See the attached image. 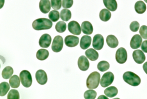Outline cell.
<instances>
[{
    "mask_svg": "<svg viewBox=\"0 0 147 99\" xmlns=\"http://www.w3.org/2000/svg\"><path fill=\"white\" fill-rule=\"evenodd\" d=\"M32 27L36 31L47 30L52 28L53 23L51 20L46 18L37 19L33 22Z\"/></svg>",
    "mask_w": 147,
    "mask_h": 99,
    "instance_id": "1",
    "label": "cell"
},
{
    "mask_svg": "<svg viewBox=\"0 0 147 99\" xmlns=\"http://www.w3.org/2000/svg\"><path fill=\"white\" fill-rule=\"evenodd\" d=\"M123 78L125 82L132 86H138L141 82V78L138 75L131 71L125 72Z\"/></svg>",
    "mask_w": 147,
    "mask_h": 99,
    "instance_id": "2",
    "label": "cell"
},
{
    "mask_svg": "<svg viewBox=\"0 0 147 99\" xmlns=\"http://www.w3.org/2000/svg\"><path fill=\"white\" fill-rule=\"evenodd\" d=\"M100 75L97 72H93L89 75L86 80V86L90 89H96L100 81Z\"/></svg>",
    "mask_w": 147,
    "mask_h": 99,
    "instance_id": "3",
    "label": "cell"
},
{
    "mask_svg": "<svg viewBox=\"0 0 147 99\" xmlns=\"http://www.w3.org/2000/svg\"><path fill=\"white\" fill-rule=\"evenodd\" d=\"M20 81L23 86L29 88L32 85V75L27 70H23L20 74Z\"/></svg>",
    "mask_w": 147,
    "mask_h": 99,
    "instance_id": "4",
    "label": "cell"
},
{
    "mask_svg": "<svg viewBox=\"0 0 147 99\" xmlns=\"http://www.w3.org/2000/svg\"><path fill=\"white\" fill-rule=\"evenodd\" d=\"M115 79V76L112 72H108L103 75L100 81V85L103 88L107 87L112 84Z\"/></svg>",
    "mask_w": 147,
    "mask_h": 99,
    "instance_id": "5",
    "label": "cell"
},
{
    "mask_svg": "<svg viewBox=\"0 0 147 99\" xmlns=\"http://www.w3.org/2000/svg\"><path fill=\"white\" fill-rule=\"evenodd\" d=\"M63 47V38L57 35L54 38L52 44V50L55 52H59L62 50Z\"/></svg>",
    "mask_w": 147,
    "mask_h": 99,
    "instance_id": "6",
    "label": "cell"
},
{
    "mask_svg": "<svg viewBox=\"0 0 147 99\" xmlns=\"http://www.w3.org/2000/svg\"><path fill=\"white\" fill-rule=\"evenodd\" d=\"M116 60L119 64H124L127 61V53L126 50L121 47L117 50L115 55Z\"/></svg>",
    "mask_w": 147,
    "mask_h": 99,
    "instance_id": "7",
    "label": "cell"
},
{
    "mask_svg": "<svg viewBox=\"0 0 147 99\" xmlns=\"http://www.w3.org/2000/svg\"><path fill=\"white\" fill-rule=\"evenodd\" d=\"M104 38L100 34H97L94 36L93 40L92 46L96 50H100L104 46Z\"/></svg>",
    "mask_w": 147,
    "mask_h": 99,
    "instance_id": "8",
    "label": "cell"
},
{
    "mask_svg": "<svg viewBox=\"0 0 147 99\" xmlns=\"http://www.w3.org/2000/svg\"><path fill=\"white\" fill-rule=\"evenodd\" d=\"M68 29L70 33L76 35H80L82 30L79 23L75 21H71L68 23Z\"/></svg>",
    "mask_w": 147,
    "mask_h": 99,
    "instance_id": "9",
    "label": "cell"
},
{
    "mask_svg": "<svg viewBox=\"0 0 147 99\" xmlns=\"http://www.w3.org/2000/svg\"><path fill=\"white\" fill-rule=\"evenodd\" d=\"M80 39L78 37L74 35H68L65 38V43L67 47H74L78 46Z\"/></svg>",
    "mask_w": 147,
    "mask_h": 99,
    "instance_id": "10",
    "label": "cell"
},
{
    "mask_svg": "<svg viewBox=\"0 0 147 99\" xmlns=\"http://www.w3.org/2000/svg\"><path fill=\"white\" fill-rule=\"evenodd\" d=\"M51 37L49 35L43 34L39 39V45L42 48H48L51 44Z\"/></svg>",
    "mask_w": 147,
    "mask_h": 99,
    "instance_id": "11",
    "label": "cell"
},
{
    "mask_svg": "<svg viewBox=\"0 0 147 99\" xmlns=\"http://www.w3.org/2000/svg\"><path fill=\"white\" fill-rule=\"evenodd\" d=\"M36 81L41 85H44L47 83L48 77L45 72L43 70H38L36 73Z\"/></svg>",
    "mask_w": 147,
    "mask_h": 99,
    "instance_id": "12",
    "label": "cell"
},
{
    "mask_svg": "<svg viewBox=\"0 0 147 99\" xmlns=\"http://www.w3.org/2000/svg\"><path fill=\"white\" fill-rule=\"evenodd\" d=\"M132 56L135 62L138 64H142L146 59L145 55L143 51L140 50H137L133 51Z\"/></svg>",
    "mask_w": 147,
    "mask_h": 99,
    "instance_id": "13",
    "label": "cell"
},
{
    "mask_svg": "<svg viewBox=\"0 0 147 99\" xmlns=\"http://www.w3.org/2000/svg\"><path fill=\"white\" fill-rule=\"evenodd\" d=\"M78 68L83 71H85L89 69L90 62L84 56H80L78 62Z\"/></svg>",
    "mask_w": 147,
    "mask_h": 99,
    "instance_id": "14",
    "label": "cell"
},
{
    "mask_svg": "<svg viewBox=\"0 0 147 99\" xmlns=\"http://www.w3.org/2000/svg\"><path fill=\"white\" fill-rule=\"evenodd\" d=\"M142 38L139 35H135L132 37L130 42V46L133 49H137L139 48L142 42Z\"/></svg>",
    "mask_w": 147,
    "mask_h": 99,
    "instance_id": "15",
    "label": "cell"
},
{
    "mask_svg": "<svg viewBox=\"0 0 147 99\" xmlns=\"http://www.w3.org/2000/svg\"><path fill=\"white\" fill-rule=\"evenodd\" d=\"M39 9L40 11L43 13H48L51 9V4L49 0H40Z\"/></svg>",
    "mask_w": 147,
    "mask_h": 99,
    "instance_id": "16",
    "label": "cell"
},
{
    "mask_svg": "<svg viewBox=\"0 0 147 99\" xmlns=\"http://www.w3.org/2000/svg\"><path fill=\"white\" fill-rule=\"evenodd\" d=\"M81 29L83 33L87 35L92 34L93 32V27L92 25L90 22L87 21H84L82 23L81 25Z\"/></svg>",
    "mask_w": 147,
    "mask_h": 99,
    "instance_id": "17",
    "label": "cell"
},
{
    "mask_svg": "<svg viewBox=\"0 0 147 99\" xmlns=\"http://www.w3.org/2000/svg\"><path fill=\"white\" fill-rule=\"evenodd\" d=\"M91 43V38L88 35H84L81 39L80 47L83 50L89 48Z\"/></svg>",
    "mask_w": 147,
    "mask_h": 99,
    "instance_id": "18",
    "label": "cell"
},
{
    "mask_svg": "<svg viewBox=\"0 0 147 99\" xmlns=\"http://www.w3.org/2000/svg\"><path fill=\"white\" fill-rule=\"evenodd\" d=\"M105 7L110 11L115 12L118 7L117 1L116 0H103Z\"/></svg>",
    "mask_w": 147,
    "mask_h": 99,
    "instance_id": "19",
    "label": "cell"
},
{
    "mask_svg": "<svg viewBox=\"0 0 147 99\" xmlns=\"http://www.w3.org/2000/svg\"><path fill=\"white\" fill-rule=\"evenodd\" d=\"M106 42L107 45L112 48H115L118 47L119 41L115 35H109L106 39Z\"/></svg>",
    "mask_w": 147,
    "mask_h": 99,
    "instance_id": "20",
    "label": "cell"
},
{
    "mask_svg": "<svg viewBox=\"0 0 147 99\" xmlns=\"http://www.w3.org/2000/svg\"><path fill=\"white\" fill-rule=\"evenodd\" d=\"M85 55L91 61H96L99 57V54L95 49L90 48L85 51Z\"/></svg>",
    "mask_w": 147,
    "mask_h": 99,
    "instance_id": "21",
    "label": "cell"
},
{
    "mask_svg": "<svg viewBox=\"0 0 147 99\" xmlns=\"http://www.w3.org/2000/svg\"><path fill=\"white\" fill-rule=\"evenodd\" d=\"M146 4L142 1H137L135 5V10L138 14H143L146 11Z\"/></svg>",
    "mask_w": 147,
    "mask_h": 99,
    "instance_id": "22",
    "label": "cell"
},
{
    "mask_svg": "<svg viewBox=\"0 0 147 99\" xmlns=\"http://www.w3.org/2000/svg\"><path fill=\"white\" fill-rule=\"evenodd\" d=\"M118 93V90L115 86H110L104 90V94L107 96L109 98H113L117 96Z\"/></svg>",
    "mask_w": 147,
    "mask_h": 99,
    "instance_id": "23",
    "label": "cell"
},
{
    "mask_svg": "<svg viewBox=\"0 0 147 99\" xmlns=\"http://www.w3.org/2000/svg\"><path fill=\"white\" fill-rule=\"evenodd\" d=\"M100 19L103 22H107L111 19V13L109 10L103 9L100 11L99 14Z\"/></svg>",
    "mask_w": 147,
    "mask_h": 99,
    "instance_id": "24",
    "label": "cell"
},
{
    "mask_svg": "<svg viewBox=\"0 0 147 99\" xmlns=\"http://www.w3.org/2000/svg\"><path fill=\"white\" fill-rule=\"evenodd\" d=\"M49 56V52L46 49H40L36 53V58L40 61L45 60L48 58Z\"/></svg>",
    "mask_w": 147,
    "mask_h": 99,
    "instance_id": "25",
    "label": "cell"
},
{
    "mask_svg": "<svg viewBox=\"0 0 147 99\" xmlns=\"http://www.w3.org/2000/svg\"><path fill=\"white\" fill-rule=\"evenodd\" d=\"M20 81L19 77L16 75H14L10 78V85L13 88H18L20 85Z\"/></svg>",
    "mask_w": 147,
    "mask_h": 99,
    "instance_id": "26",
    "label": "cell"
},
{
    "mask_svg": "<svg viewBox=\"0 0 147 99\" xmlns=\"http://www.w3.org/2000/svg\"><path fill=\"white\" fill-rule=\"evenodd\" d=\"M13 73V68L10 66H7L3 69L2 72V76L3 78L5 79H9L12 77Z\"/></svg>",
    "mask_w": 147,
    "mask_h": 99,
    "instance_id": "27",
    "label": "cell"
},
{
    "mask_svg": "<svg viewBox=\"0 0 147 99\" xmlns=\"http://www.w3.org/2000/svg\"><path fill=\"white\" fill-rule=\"evenodd\" d=\"M61 18L63 21H69L70 19H71V13L69 10L67 9H64L61 11L60 13Z\"/></svg>",
    "mask_w": 147,
    "mask_h": 99,
    "instance_id": "28",
    "label": "cell"
},
{
    "mask_svg": "<svg viewBox=\"0 0 147 99\" xmlns=\"http://www.w3.org/2000/svg\"><path fill=\"white\" fill-rule=\"evenodd\" d=\"M10 89L9 84L6 82H3L1 83L0 84V94L1 96H5Z\"/></svg>",
    "mask_w": 147,
    "mask_h": 99,
    "instance_id": "29",
    "label": "cell"
},
{
    "mask_svg": "<svg viewBox=\"0 0 147 99\" xmlns=\"http://www.w3.org/2000/svg\"><path fill=\"white\" fill-rule=\"evenodd\" d=\"M109 63L107 61H102L100 62L97 65V68L100 72H105L109 68Z\"/></svg>",
    "mask_w": 147,
    "mask_h": 99,
    "instance_id": "30",
    "label": "cell"
},
{
    "mask_svg": "<svg viewBox=\"0 0 147 99\" xmlns=\"http://www.w3.org/2000/svg\"><path fill=\"white\" fill-rule=\"evenodd\" d=\"M67 29V25L63 21H59L56 23L55 29L59 33H62L64 32Z\"/></svg>",
    "mask_w": 147,
    "mask_h": 99,
    "instance_id": "31",
    "label": "cell"
},
{
    "mask_svg": "<svg viewBox=\"0 0 147 99\" xmlns=\"http://www.w3.org/2000/svg\"><path fill=\"white\" fill-rule=\"evenodd\" d=\"M49 17L52 22H56L60 19V13L57 11H51L49 14Z\"/></svg>",
    "mask_w": 147,
    "mask_h": 99,
    "instance_id": "32",
    "label": "cell"
},
{
    "mask_svg": "<svg viewBox=\"0 0 147 99\" xmlns=\"http://www.w3.org/2000/svg\"><path fill=\"white\" fill-rule=\"evenodd\" d=\"M97 96V93L92 90H89L85 91L84 97L86 99H94Z\"/></svg>",
    "mask_w": 147,
    "mask_h": 99,
    "instance_id": "33",
    "label": "cell"
},
{
    "mask_svg": "<svg viewBox=\"0 0 147 99\" xmlns=\"http://www.w3.org/2000/svg\"><path fill=\"white\" fill-rule=\"evenodd\" d=\"M8 99H19L20 98L19 91L16 90H11L7 95Z\"/></svg>",
    "mask_w": 147,
    "mask_h": 99,
    "instance_id": "34",
    "label": "cell"
},
{
    "mask_svg": "<svg viewBox=\"0 0 147 99\" xmlns=\"http://www.w3.org/2000/svg\"><path fill=\"white\" fill-rule=\"evenodd\" d=\"M61 0H51V5L54 9H60L61 7Z\"/></svg>",
    "mask_w": 147,
    "mask_h": 99,
    "instance_id": "35",
    "label": "cell"
},
{
    "mask_svg": "<svg viewBox=\"0 0 147 99\" xmlns=\"http://www.w3.org/2000/svg\"><path fill=\"white\" fill-rule=\"evenodd\" d=\"M140 35L144 39H147V26L146 25L142 26L139 30Z\"/></svg>",
    "mask_w": 147,
    "mask_h": 99,
    "instance_id": "36",
    "label": "cell"
},
{
    "mask_svg": "<svg viewBox=\"0 0 147 99\" xmlns=\"http://www.w3.org/2000/svg\"><path fill=\"white\" fill-rule=\"evenodd\" d=\"M139 26H140V25L139 23L137 21H133L130 25V29L131 31L136 32L138 31Z\"/></svg>",
    "mask_w": 147,
    "mask_h": 99,
    "instance_id": "37",
    "label": "cell"
},
{
    "mask_svg": "<svg viewBox=\"0 0 147 99\" xmlns=\"http://www.w3.org/2000/svg\"><path fill=\"white\" fill-rule=\"evenodd\" d=\"M74 4V0H63L62 7L64 8H70L72 7Z\"/></svg>",
    "mask_w": 147,
    "mask_h": 99,
    "instance_id": "38",
    "label": "cell"
},
{
    "mask_svg": "<svg viewBox=\"0 0 147 99\" xmlns=\"http://www.w3.org/2000/svg\"><path fill=\"white\" fill-rule=\"evenodd\" d=\"M141 49L142 51L147 53V41H144L141 46Z\"/></svg>",
    "mask_w": 147,
    "mask_h": 99,
    "instance_id": "39",
    "label": "cell"
},
{
    "mask_svg": "<svg viewBox=\"0 0 147 99\" xmlns=\"http://www.w3.org/2000/svg\"><path fill=\"white\" fill-rule=\"evenodd\" d=\"M143 69L145 72L147 74V62H146L143 65Z\"/></svg>",
    "mask_w": 147,
    "mask_h": 99,
    "instance_id": "40",
    "label": "cell"
},
{
    "mask_svg": "<svg viewBox=\"0 0 147 99\" xmlns=\"http://www.w3.org/2000/svg\"><path fill=\"white\" fill-rule=\"evenodd\" d=\"M4 0H1V8L3 7V6L4 4Z\"/></svg>",
    "mask_w": 147,
    "mask_h": 99,
    "instance_id": "41",
    "label": "cell"
},
{
    "mask_svg": "<svg viewBox=\"0 0 147 99\" xmlns=\"http://www.w3.org/2000/svg\"><path fill=\"white\" fill-rule=\"evenodd\" d=\"M108 99V97H107L105 96H103V95H102V96H100L99 97H98V99Z\"/></svg>",
    "mask_w": 147,
    "mask_h": 99,
    "instance_id": "42",
    "label": "cell"
},
{
    "mask_svg": "<svg viewBox=\"0 0 147 99\" xmlns=\"http://www.w3.org/2000/svg\"><path fill=\"white\" fill-rule=\"evenodd\" d=\"M144 1L145 2V3H147V0H144Z\"/></svg>",
    "mask_w": 147,
    "mask_h": 99,
    "instance_id": "43",
    "label": "cell"
}]
</instances>
